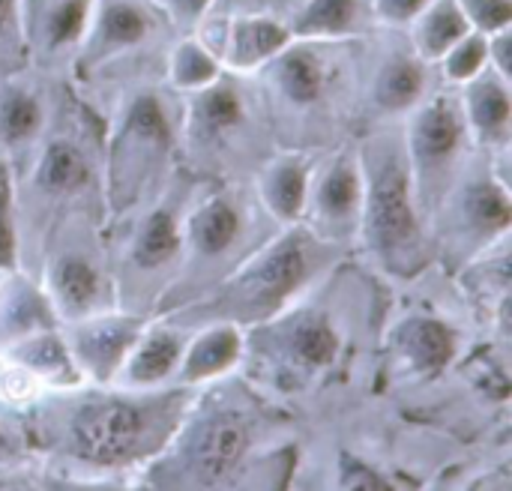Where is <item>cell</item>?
<instances>
[{
	"label": "cell",
	"instance_id": "obj_1",
	"mask_svg": "<svg viewBox=\"0 0 512 491\" xmlns=\"http://www.w3.org/2000/svg\"><path fill=\"white\" fill-rule=\"evenodd\" d=\"M60 396L51 441L96 471H144L171 444L195 399L192 387L180 384L156 390L81 384Z\"/></svg>",
	"mask_w": 512,
	"mask_h": 491
},
{
	"label": "cell",
	"instance_id": "obj_2",
	"mask_svg": "<svg viewBox=\"0 0 512 491\" xmlns=\"http://www.w3.org/2000/svg\"><path fill=\"white\" fill-rule=\"evenodd\" d=\"M342 246L321 240L303 222L273 231L249 258H243L216 288L207 303H192L174 309L171 318H204L228 321L243 330L279 315L336 264Z\"/></svg>",
	"mask_w": 512,
	"mask_h": 491
},
{
	"label": "cell",
	"instance_id": "obj_3",
	"mask_svg": "<svg viewBox=\"0 0 512 491\" xmlns=\"http://www.w3.org/2000/svg\"><path fill=\"white\" fill-rule=\"evenodd\" d=\"M357 150L363 165L357 240L384 276L411 282L432 261V231L414 192L402 132H375Z\"/></svg>",
	"mask_w": 512,
	"mask_h": 491
},
{
	"label": "cell",
	"instance_id": "obj_4",
	"mask_svg": "<svg viewBox=\"0 0 512 491\" xmlns=\"http://www.w3.org/2000/svg\"><path fill=\"white\" fill-rule=\"evenodd\" d=\"M258 444V414L249 405L210 402L195 396L171 444L147 465L159 468L162 486H225L252 459ZM144 468V471H147Z\"/></svg>",
	"mask_w": 512,
	"mask_h": 491
},
{
	"label": "cell",
	"instance_id": "obj_5",
	"mask_svg": "<svg viewBox=\"0 0 512 491\" xmlns=\"http://www.w3.org/2000/svg\"><path fill=\"white\" fill-rule=\"evenodd\" d=\"M345 351L339 321L309 303H291L279 315L246 330V363L279 393H300L330 375Z\"/></svg>",
	"mask_w": 512,
	"mask_h": 491
},
{
	"label": "cell",
	"instance_id": "obj_6",
	"mask_svg": "<svg viewBox=\"0 0 512 491\" xmlns=\"http://www.w3.org/2000/svg\"><path fill=\"white\" fill-rule=\"evenodd\" d=\"M177 147L180 117L174 120L165 96L156 90L135 93L120 111L105 153L102 195L108 207L114 213L141 207Z\"/></svg>",
	"mask_w": 512,
	"mask_h": 491
},
{
	"label": "cell",
	"instance_id": "obj_7",
	"mask_svg": "<svg viewBox=\"0 0 512 491\" xmlns=\"http://www.w3.org/2000/svg\"><path fill=\"white\" fill-rule=\"evenodd\" d=\"M402 120H405L402 144H405L414 192L420 210L432 222V213L438 210L450 186L459 180L477 147L471 141L456 87L444 84L441 90H432Z\"/></svg>",
	"mask_w": 512,
	"mask_h": 491
},
{
	"label": "cell",
	"instance_id": "obj_8",
	"mask_svg": "<svg viewBox=\"0 0 512 491\" xmlns=\"http://www.w3.org/2000/svg\"><path fill=\"white\" fill-rule=\"evenodd\" d=\"M512 207L507 174L489 156L486 165H465L459 180L441 198L429 228H435L438 252L468 264L492 252L510 231Z\"/></svg>",
	"mask_w": 512,
	"mask_h": 491
},
{
	"label": "cell",
	"instance_id": "obj_9",
	"mask_svg": "<svg viewBox=\"0 0 512 491\" xmlns=\"http://www.w3.org/2000/svg\"><path fill=\"white\" fill-rule=\"evenodd\" d=\"M258 210V198L246 195L240 186H216L195 198L180 216L183 258L177 276H219L222 282L261 246L249 243L252 225H258Z\"/></svg>",
	"mask_w": 512,
	"mask_h": 491
},
{
	"label": "cell",
	"instance_id": "obj_10",
	"mask_svg": "<svg viewBox=\"0 0 512 491\" xmlns=\"http://www.w3.org/2000/svg\"><path fill=\"white\" fill-rule=\"evenodd\" d=\"M258 105L249 90L234 78V72H222L213 84L186 96V108L180 114V144H186L195 156L225 159L237 147L249 144L258 129Z\"/></svg>",
	"mask_w": 512,
	"mask_h": 491
},
{
	"label": "cell",
	"instance_id": "obj_11",
	"mask_svg": "<svg viewBox=\"0 0 512 491\" xmlns=\"http://www.w3.org/2000/svg\"><path fill=\"white\" fill-rule=\"evenodd\" d=\"M360 213H363L360 150L345 144L330 156H318L303 225L321 240L345 246L360 234Z\"/></svg>",
	"mask_w": 512,
	"mask_h": 491
},
{
	"label": "cell",
	"instance_id": "obj_12",
	"mask_svg": "<svg viewBox=\"0 0 512 491\" xmlns=\"http://www.w3.org/2000/svg\"><path fill=\"white\" fill-rule=\"evenodd\" d=\"M147 318L120 306L60 324L84 384H114Z\"/></svg>",
	"mask_w": 512,
	"mask_h": 491
},
{
	"label": "cell",
	"instance_id": "obj_13",
	"mask_svg": "<svg viewBox=\"0 0 512 491\" xmlns=\"http://www.w3.org/2000/svg\"><path fill=\"white\" fill-rule=\"evenodd\" d=\"M324 45L330 42L291 39L285 51H279L261 72H255L264 81L270 108L276 105L291 114H315L330 105L336 90V69Z\"/></svg>",
	"mask_w": 512,
	"mask_h": 491
},
{
	"label": "cell",
	"instance_id": "obj_14",
	"mask_svg": "<svg viewBox=\"0 0 512 491\" xmlns=\"http://www.w3.org/2000/svg\"><path fill=\"white\" fill-rule=\"evenodd\" d=\"M162 18L165 12L153 0H96L87 36L75 51L78 66L99 69L108 60L147 45L159 33Z\"/></svg>",
	"mask_w": 512,
	"mask_h": 491
},
{
	"label": "cell",
	"instance_id": "obj_15",
	"mask_svg": "<svg viewBox=\"0 0 512 491\" xmlns=\"http://www.w3.org/2000/svg\"><path fill=\"white\" fill-rule=\"evenodd\" d=\"M42 291L51 300V309L60 324L117 306L114 279L84 249L54 252L45 267Z\"/></svg>",
	"mask_w": 512,
	"mask_h": 491
},
{
	"label": "cell",
	"instance_id": "obj_16",
	"mask_svg": "<svg viewBox=\"0 0 512 491\" xmlns=\"http://www.w3.org/2000/svg\"><path fill=\"white\" fill-rule=\"evenodd\" d=\"M96 0H21L27 57L54 60L75 54L87 36Z\"/></svg>",
	"mask_w": 512,
	"mask_h": 491
},
{
	"label": "cell",
	"instance_id": "obj_17",
	"mask_svg": "<svg viewBox=\"0 0 512 491\" xmlns=\"http://www.w3.org/2000/svg\"><path fill=\"white\" fill-rule=\"evenodd\" d=\"M246 357V330L228 321H207L198 330H189L177 381L180 387H213L231 378Z\"/></svg>",
	"mask_w": 512,
	"mask_h": 491
},
{
	"label": "cell",
	"instance_id": "obj_18",
	"mask_svg": "<svg viewBox=\"0 0 512 491\" xmlns=\"http://www.w3.org/2000/svg\"><path fill=\"white\" fill-rule=\"evenodd\" d=\"M318 156L306 150H285L267 156L255 177V198L273 225H300L309 201L312 171Z\"/></svg>",
	"mask_w": 512,
	"mask_h": 491
},
{
	"label": "cell",
	"instance_id": "obj_19",
	"mask_svg": "<svg viewBox=\"0 0 512 491\" xmlns=\"http://www.w3.org/2000/svg\"><path fill=\"white\" fill-rule=\"evenodd\" d=\"M459 105L471 132V141L477 150H486L489 156L510 153L512 138V93L510 78H501L498 72L486 69L474 81L456 87Z\"/></svg>",
	"mask_w": 512,
	"mask_h": 491
},
{
	"label": "cell",
	"instance_id": "obj_20",
	"mask_svg": "<svg viewBox=\"0 0 512 491\" xmlns=\"http://www.w3.org/2000/svg\"><path fill=\"white\" fill-rule=\"evenodd\" d=\"M189 339V327L168 321H147L138 342L132 345L126 363L120 366L114 387L126 390H156L177 381L180 357Z\"/></svg>",
	"mask_w": 512,
	"mask_h": 491
},
{
	"label": "cell",
	"instance_id": "obj_21",
	"mask_svg": "<svg viewBox=\"0 0 512 491\" xmlns=\"http://www.w3.org/2000/svg\"><path fill=\"white\" fill-rule=\"evenodd\" d=\"M180 216L171 204L150 207L126 243V270L132 279H177L183 258V228Z\"/></svg>",
	"mask_w": 512,
	"mask_h": 491
},
{
	"label": "cell",
	"instance_id": "obj_22",
	"mask_svg": "<svg viewBox=\"0 0 512 491\" xmlns=\"http://www.w3.org/2000/svg\"><path fill=\"white\" fill-rule=\"evenodd\" d=\"M393 351L414 378H438L459 357V330L429 312L402 318L393 327Z\"/></svg>",
	"mask_w": 512,
	"mask_h": 491
},
{
	"label": "cell",
	"instance_id": "obj_23",
	"mask_svg": "<svg viewBox=\"0 0 512 491\" xmlns=\"http://www.w3.org/2000/svg\"><path fill=\"white\" fill-rule=\"evenodd\" d=\"M288 21L273 15H231L222 24L219 60L234 75L261 72L279 51L291 45Z\"/></svg>",
	"mask_w": 512,
	"mask_h": 491
},
{
	"label": "cell",
	"instance_id": "obj_24",
	"mask_svg": "<svg viewBox=\"0 0 512 491\" xmlns=\"http://www.w3.org/2000/svg\"><path fill=\"white\" fill-rule=\"evenodd\" d=\"M30 180L39 195L51 201H69L93 186L96 171L81 141H75L72 135H51L36 153Z\"/></svg>",
	"mask_w": 512,
	"mask_h": 491
},
{
	"label": "cell",
	"instance_id": "obj_25",
	"mask_svg": "<svg viewBox=\"0 0 512 491\" xmlns=\"http://www.w3.org/2000/svg\"><path fill=\"white\" fill-rule=\"evenodd\" d=\"M432 63L417 57L411 48L393 51L384 57L372 78V105L384 117H405L411 114L429 93H432Z\"/></svg>",
	"mask_w": 512,
	"mask_h": 491
},
{
	"label": "cell",
	"instance_id": "obj_26",
	"mask_svg": "<svg viewBox=\"0 0 512 491\" xmlns=\"http://www.w3.org/2000/svg\"><path fill=\"white\" fill-rule=\"evenodd\" d=\"M0 348L12 360H18L45 387L48 396L66 393V390H75V387L84 384L60 327H45V330L27 333V336H21L15 342H6Z\"/></svg>",
	"mask_w": 512,
	"mask_h": 491
},
{
	"label": "cell",
	"instance_id": "obj_27",
	"mask_svg": "<svg viewBox=\"0 0 512 491\" xmlns=\"http://www.w3.org/2000/svg\"><path fill=\"white\" fill-rule=\"evenodd\" d=\"M372 18L369 0H303L288 21L294 39L339 42L357 36Z\"/></svg>",
	"mask_w": 512,
	"mask_h": 491
},
{
	"label": "cell",
	"instance_id": "obj_28",
	"mask_svg": "<svg viewBox=\"0 0 512 491\" xmlns=\"http://www.w3.org/2000/svg\"><path fill=\"white\" fill-rule=\"evenodd\" d=\"M0 279V345L45 327H60L42 285H33L18 270L3 273Z\"/></svg>",
	"mask_w": 512,
	"mask_h": 491
},
{
	"label": "cell",
	"instance_id": "obj_29",
	"mask_svg": "<svg viewBox=\"0 0 512 491\" xmlns=\"http://www.w3.org/2000/svg\"><path fill=\"white\" fill-rule=\"evenodd\" d=\"M45 120L48 117H45L42 96L24 81H15L9 75V81L0 84V153L12 159V153L39 144L45 132Z\"/></svg>",
	"mask_w": 512,
	"mask_h": 491
},
{
	"label": "cell",
	"instance_id": "obj_30",
	"mask_svg": "<svg viewBox=\"0 0 512 491\" xmlns=\"http://www.w3.org/2000/svg\"><path fill=\"white\" fill-rule=\"evenodd\" d=\"M411 33V51L423 57L426 63H438L465 33H471L462 9L456 0H432L408 27Z\"/></svg>",
	"mask_w": 512,
	"mask_h": 491
},
{
	"label": "cell",
	"instance_id": "obj_31",
	"mask_svg": "<svg viewBox=\"0 0 512 491\" xmlns=\"http://www.w3.org/2000/svg\"><path fill=\"white\" fill-rule=\"evenodd\" d=\"M225 72L219 54H213L198 36H186L180 39L174 48H171V57H168V84L189 96L207 84H213L219 75Z\"/></svg>",
	"mask_w": 512,
	"mask_h": 491
},
{
	"label": "cell",
	"instance_id": "obj_32",
	"mask_svg": "<svg viewBox=\"0 0 512 491\" xmlns=\"http://www.w3.org/2000/svg\"><path fill=\"white\" fill-rule=\"evenodd\" d=\"M441 81L447 87H462L489 69V39L483 33H465L438 63Z\"/></svg>",
	"mask_w": 512,
	"mask_h": 491
},
{
	"label": "cell",
	"instance_id": "obj_33",
	"mask_svg": "<svg viewBox=\"0 0 512 491\" xmlns=\"http://www.w3.org/2000/svg\"><path fill=\"white\" fill-rule=\"evenodd\" d=\"M18 186L9 159L0 153V276L18 270Z\"/></svg>",
	"mask_w": 512,
	"mask_h": 491
},
{
	"label": "cell",
	"instance_id": "obj_34",
	"mask_svg": "<svg viewBox=\"0 0 512 491\" xmlns=\"http://www.w3.org/2000/svg\"><path fill=\"white\" fill-rule=\"evenodd\" d=\"M27 60L21 0H0V75H15Z\"/></svg>",
	"mask_w": 512,
	"mask_h": 491
},
{
	"label": "cell",
	"instance_id": "obj_35",
	"mask_svg": "<svg viewBox=\"0 0 512 491\" xmlns=\"http://www.w3.org/2000/svg\"><path fill=\"white\" fill-rule=\"evenodd\" d=\"M45 396H48L45 387L18 360H12L0 348V402H9V405H33V402H39Z\"/></svg>",
	"mask_w": 512,
	"mask_h": 491
},
{
	"label": "cell",
	"instance_id": "obj_36",
	"mask_svg": "<svg viewBox=\"0 0 512 491\" xmlns=\"http://www.w3.org/2000/svg\"><path fill=\"white\" fill-rule=\"evenodd\" d=\"M474 33L492 36L512 27V0H456Z\"/></svg>",
	"mask_w": 512,
	"mask_h": 491
},
{
	"label": "cell",
	"instance_id": "obj_37",
	"mask_svg": "<svg viewBox=\"0 0 512 491\" xmlns=\"http://www.w3.org/2000/svg\"><path fill=\"white\" fill-rule=\"evenodd\" d=\"M432 0H369L372 18L387 27H408Z\"/></svg>",
	"mask_w": 512,
	"mask_h": 491
},
{
	"label": "cell",
	"instance_id": "obj_38",
	"mask_svg": "<svg viewBox=\"0 0 512 491\" xmlns=\"http://www.w3.org/2000/svg\"><path fill=\"white\" fill-rule=\"evenodd\" d=\"M153 3L174 24H180V27H198V24L207 21V15H210V9H213L216 0H153Z\"/></svg>",
	"mask_w": 512,
	"mask_h": 491
},
{
	"label": "cell",
	"instance_id": "obj_39",
	"mask_svg": "<svg viewBox=\"0 0 512 491\" xmlns=\"http://www.w3.org/2000/svg\"><path fill=\"white\" fill-rule=\"evenodd\" d=\"M489 39V69L501 78H510L512 72V27L486 36Z\"/></svg>",
	"mask_w": 512,
	"mask_h": 491
}]
</instances>
